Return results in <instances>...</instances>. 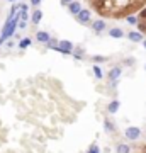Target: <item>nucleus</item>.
Segmentation results:
<instances>
[{
  "instance_id": "obj_1",
  "label": "nucleus",
  "mask_w": 146,
  "mask_h": 153,
  "mask_svg": "<svg viewBox=\"0 0 146 153\" xmlns=\"http://www.w3.org/2000/svg\"><path fill=\"white\" fill-rule=\"evenodd\" d=\"M17 24H19V16H14L12 19H7V22L4 24V27H2V36H0V46L5 43L9 38H12L14 36V33H16L17 29Z\"/></svg>"
},
{
  "instance_id": "obj_2",
  "label": "nucleus",
  "mask_w": 146,
  "mask_h": 153,
  "mask_svg": "<svg viewBox=\"0 0 146 153\" xmlns=\"http://www.w3.org/2000/svg\"><path fill=\"white\" fill-rule=\"evenodd\" d=\"M56 51H60V53H63V55H71V51H73V44H71L70 41H58Z\"/></svg>"
},
{
  "instance_id": "obj_3",
  "label": "nucleus",
  "mask_w": 146,
  "mask_h": 153,
  "mask_svg": "<svg viewBox=\"0 0 146 153\" xmlns=\"http://www.w3.org/2000/svg\"><path fill=\"white\" fill-rule=\"evenodd\" d=\"M124 134H126V138H127V140H131V141H136V140L141 136V129H139V128H136V126H129V128L126 129Z\"/></svg>"
},
{
  "instance_id": "obj_4",
  "label": "nucleus",
  "mask_w": 146,
  "mask_h": 153,
  "mask_svg": "<svg viewBox=\"0 0 146 153\" xmlns=\"http://www.w3.org/2000/svg\"><path fill=\"white\" fill-rule=\"evenodd\" d=\"M90 17H92V12L88 10V9H82V10L76 14V19H78V22H82V24L90 22Z\"/></svg>"
},
{
  "instance_id": "obj_5",
  "label": "nucleus",
  "mask_w": 146,
  "mask_h": 153,
  "mask_svg": "<svg viewBox=\"0 0 146 153\" xmlns=\"http://www.w3.org/2000/svg\"><path fill=\"white\" fill-rule=\"evenodd\" d=\"M121 73H122V68L121 66H114V68H110L109 70V80L110 82H117L119 80V76H121Z\"/></svg>"
},
{
  "instance_id": "obj_6",
  "label": "nucleus",
  "mask_w": 146,
  "mask_h": 153,
  "mask_svg": "<svg viewBox=\"0 0 146 153\" xmlns=\"http://www.w3.org/2000/svg\"><path fill=\"white\" fill-rule=\"evenodd\" d=\"M92 29H93V33H97V34H100L102 31H105V22L104 21H95V22H92Z\"/></svg>"
},
{
  "instance_id": "obj_7",
  "label": "nucleus",
  "mask_w": 146,
  "mask_h": 153,
  "mask_svg": "<svg viewBox=\"0 0 146 153\" xmlns=\"http://www.w3.org/2000/svg\"><path fill=\"white\" fill-rule=\"evenodd\" d=\"M36 39H38L39 43H48L49 39H51V36H49V33H46V31H38L36 33Z\"/></svg>"
},
{
  "instance_id": "obj_8",
  "label": "nucleus",
  "mask_w": 146,
  "mask_h": 153,
  "mask_svg": "<svg viewBox=\"0 0 146 153\" xmlns=\"http://www.w3.org/2000/svg\"><path fill=\"white\" fill-rule=\"evenodd\" d=\"M68 10L71 12V14H73V16H76V14H78V12L82 10V5H80V2H76V0H73V2H71V4H68Z\"/></svg>"
},
{
  "instance_id": "obj_9",
  "label": "nucleus",
  "mask_w": 146,
  "mask_h": 153,
  "mask_svg": "<svg viewBox=\"0 0 146 153\" xmlns=\"http://www.w3.org/2000/svg\"><path fill=\"white\" fill-rule=\"evenodd\" d=\"M127 39L133 41V43H141L143 41V34L136 33V31H131V33H127Z\"/></svg>"
},
{
  "instance_id": "obj_10",
  "label": "nucleus",
  "mask_w": 146,
  "mask_h": 153,
  "mask_svg": "<svg viewBox=\"0 0 146 153\" xmlns=\"http://www.w3.org/2000/svg\"><path fill=\"white\" fill-rule=\"evenodd\" d=\"M109 36H110V38H114V39H121L122 36H124V31H122V29H119V27H112L110 31H109Z\"/></svg>"
},
{
  "instance_id": "obj_11",
  "label": "nucleus",
  "mask_w": 146,
  "mask_h": 153,
  "mask_svg": "<svg viewBox=\"0 0 146 153\" xmlns=\"http://www.w3.org/2000/svg\"><path fill=\"white\" fill-rule=\"evenodd\" d=\"M41 19H43V12L39 10V9L33 10V16H31V21H33V24H39V22H41Z\"/></svg>"
},
{
  "instance_id": "obj_12",
  "label": "nucleus",
  "mask_w": 146,
  "mask_h": 153,
  "mask_svg": "<svg viewBox=\"0 0 146 153\" xmlns=\"http://www.w3.org/2000/svg\"><path fill=\"white\" fill-rule=\"evenodd\" d=\"M119 105H121V102H119V100H116V99H114L112 102L109 104L107 111H109V112H110V114H116V112L119 111Z\"/></svg>"
},
{
  "instance_id": "obj_13",
  "label": "nucleus",
  "mask_w": 146,
  "mask_h": 153,
  "mask_svg": "<svg viewBox=\"0 0 146 153\" xmlns=\"http://www.w3.org/2000/svg\"><path fill=\"white\" fill-rule=\"evenodd\" d=\"M71 55H73V58H76V60H82L83 55H85V51H83L82 48H75L73 51H71Z\"/></svg>"
},
{
  "instance_id": "obj_14",
  "label": "nucleus",
  "mask_w": 146,
  "mask_h": 153,
  "mask_svg": "<svg viewBox=\"0 0 146 153\" xmlns=\"http://www.w3.org/2000/svg\"><path fill=\"white\" fill-rule=\"evenodd\" d=\"M29 46H31V39L29 38H24V39L19 41V48L21 49H26V48H29Z\"/></svg>"
},
{
  "instance_id": "obj_15",
  "label": "nucleus",
  "mask_w": 146,
  "mask_h": 153,
  "mask_svg": "<svg viewBox=\"0 0 146 153\" xmlns=\"http://www.w3.org/2000/svg\"><path fill=\"white\" fill-rule=\"evenodd\" d=\"M104 128H105V131H109V133H112L114 129H116V128H114V124H112V123H110L109 119L104 121Z\"/></svg>"
},
{
  "instance_id": "obj_16",
  "label": "nucleus",
  "mask_w": 146,
  "mask_h": 153,
  "mask_svg": "<svg viewBox=\"0 0 146 153\" xmlns=\"http://www.w3.org/2000/svg\"><path fill=\"white\" fill-rule=\"evenodd\" d=\"M93 75H95V78H99V80L104 76V73H102V70H100V66H99V65L93 66Z\"/></svg>"
},
{
  "instance_id": "obj_17",
  "label": "nucleus",
  "mask_w": 146,
  "mask_h": 153,
  "mask_svg": "<svg viewBox=\"0 0 146 153\" xmlns=\"http://www.w3.org/2000/svg\"><path fill=\"white\" fill-rule=\"evenodd\" d=\"M56 46H58V41L56 39H49L48 43H46V48L48 49H54L56 51Z\"/></svg>"
},
{
  "instance_id": "obj_18",
  "label": "nucleus",
  "mask_w": 146,
  "mask_h": 153,
  "mask_svg": "<svg viewBox=\"0 0 146 153\" xmlns=\"http://www.w3.org/2000/svg\"><path fill=\"white\" fill-rule=\"evenodd\" d=\"M117 153H129V146L127 145H117Z\"/></svg>"
},
{
  "instance_id": "obj_19",
  "label": "nucleus",
  "mask_w": 146,
  "mask_h": 153,
  "mask_svg": "<svg viewBox=\"0 0 146 153\" xmlns=\"http://www.w3.org/2000/svg\"><path fill=\"white\" fill-rule=\"evenodd\" d=\"M107 58L105 56H100V55H95V56H92V61H95V63H102V61H105Z\"/></svg>"
},
{
  "instance_id": "obj_20",
  "label": "nucleus",
  "mask_w": 146,
  "mask_h": 153,
  "mask_svg": "<svg viewBox=\"0 0 146 153\" xmlns=\"http://www.w3.org/2000/svg\"><path fill=\"white\" fill-rule=\"evenodd\" d=\"M134 58H133V56H129V58H126V60H124V65L126 66H133V65H134Z\"/></svg>"
},
{
  "instance_id": "obj_21",
  "label": "nucleus",
  "mask_w": 146,
  "mask_h": 153,
  "mask_svg": "<svg viewBox=\"0 0 146 153\" xmlns=\"http://www.w3.org/2000/svg\"><path fill=\"white\" fill-rule=\"evenodd\" d=\"M126 21H127V24H138L134 16H126Z\"/></svg>"
},
{
  "instance_id": "obj_22",
  "label": "nucleus",
  "mask_w": 146,
  "mask_h": 153,
  "mask_svg": "<svg viewBox=\"0 0 146 153\" xmlns=\"http://www.w3.org/2000/svg\"><path fill=\"white\" fill-rule=\"evenodd\" d=\"M138 29L139 33H146V22H138Z\"/></svg>"
},
{
  "instance_id": "obj_23",
  "label": "nucleus",
  "mask_w": 146,
  "mask_h": 153,
  "mask_svg": "<svg viewBox=\"0 0 146 153\" xmlns=\"http://www.w3.org/2000/svg\"><path fill=\"white\" fill-rule=\"evenodd\" d=\"M88 153H100V150H99L97 145H92V146H90V152H88Z\"/></svg>"
},
{
  "instance_id": "obj_24",
  "label": "nucleus",
  "mask_w": 146,
  "mask_h": 153,
  "mask_svg": "<svg viewBox=\"0 0 146 153\" xmlns=\"http://www.w3.org/2000/svg\"><path fill=\"white\" fill-rule=\"evenodd\" d=\"M139 17H141V19H146V7H145V9H143V10L139 12Z\"/></svg>"
},
{
  "instance_id": "obj_25",
  "label": "nucleus",
  "mask_w": 146,
  "mask_h": 153,
  "mask_svg": "<svg viewBox=\"0 0 146 153\" xmlns=\"http://www.w3.org/2000/svg\"><path fill=\"white\" fill-rule=\"evenodd\" d=\"M39 4H41V0H31V5H39Z\"/></svg>"
},
{
  "instance_id": "obj_26",
  "label": "nucleus",
  "mask_w": 146,
  "mask_h": 153,
  "mask_svg": "<svg viewBox=\"0 0 146 153\" xmlns=\"http://www.w3.org/2000/svg\"><path fill=\"white\" fill-rule=\"evenodd\" d=\"M27 22H19V29H26Z\"/></svg>"
},
{
  "instance_id": "obj_27",
  "label": "nucleus",
  "mask_w": 146,
  "mask_h": 153,
  "mask_svg": "<svg viewBox=\"0 0 146 153\" xmlns=\"http://www.w3.org/2000/svg\"><path fill=\"white\" fill-rule=\"evenodd\" d=\"M71 2H73V0H61V4H63V5H68V4H71Z\"/></svg>"
},
{
  "instance_id": "obj_28",
  "label": "nucleus",
  "mask_w": 146,
  "mask_h": 153,
  "mask_svg": "<svg viewBox=\"0 0 146 153\" xmlns=\"http://www.w3.org/2000/svg\"><path fill=\"white\" fill-rule=\"evenodd\" d=\"M143 46H145V49H146V39H143Z\"/></svg>"
},
{
  "instance_id": "obj_29",
  "label": "nucleus",
  "mask_w": 146,
  "mask_h": 153,
  "mask_svg": "<svg viewBox=\"0 0 146 153\" xmlns=\"http://www.w3.org/2000/svg\"><path fill=\"white\" fill-rule=\"evenodd\" d=\"M9 2H16V0H9Z\"/></svg>"
},
{
  "instance_id": "obj_30",
  "label": "nucleus",
  "mask_w": 146,
  "mask_h": 153,
  "mask_svg": "<svg viewBox=\"0 0 146 153\" xmlns=\"http://www.w3.org/2000/svg\"><path fill=\"white\" fill-rule=\"evenodd\" d=\"M145 68H146V65H145Z\"/></svg>"
}]
</instances>
